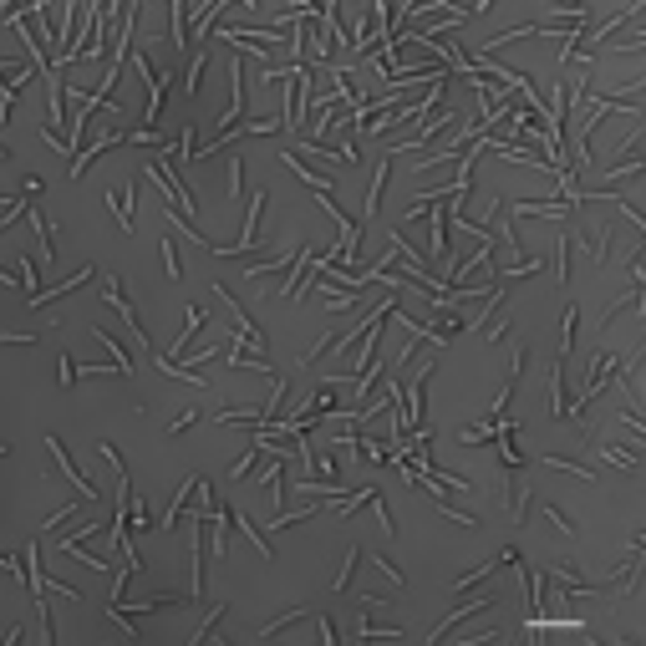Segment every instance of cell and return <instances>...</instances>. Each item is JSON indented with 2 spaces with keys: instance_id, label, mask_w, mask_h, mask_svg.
I'll use <instances>...</instances> for the list:
<instances>
[{
  "instance_id": "9",
  "label": "cell",
  "mask_w": 646,
  "mask_h": 646,
  "mask_svg": "<svg viewBox=\"0 0 646 646\" xmlns=\"http://www.w3.org/2000/svg\"><path fill=\"white\" fill-rule=\"evenodd\" d=\"M209 570H204V534H193V600H204Z\"/></svg>"
},
{
  "instance_id": "18",
  "label": "cell",
  "mask_w": 646,
  "mask_h": 646,
  "mask_svg": "<svg viewBox=\"0 0 646 646\" xmlns=\"http://www.w3.org/2000/svg\"><path fill=\"white\" fill-rule=\"evenodd\" d=\"M183 36H188V6H174V46H179V51L188 46Z\"/></svg>"
},
{
  "instance_id": "4",
  "label": "cell",
  "mask_w": 646,
  "mask_h": 646,
  "mask_svg": "<svg viewBox=\"0 0 646 646\" xmlns=\"http://www.w3.org/2000/svg\"><path fill=\"white\" fill-rule=\"evenodd\" d=\"M92 275H97L92 265H82L77 275H67V280H56V285H41L36 295H26V306H31V311H41V306H46V300H56V295H67V290H77V285H87V280H92Z\"/></svg>"
},
{
  "instance_id": "16",
  "label": "cell",
  "mask_w": 646,
  "mask_h": 646,
  "mask_svg": "<svg viewBox=\"0 0 646 646\" xmlns=\"http://www.w3.org/2000/svg\"><path fill=\"white\" fill-rule=\"evenodd\" d=\"M575 321H580V311L570 306V311H565V341H560V356H565V361H570V351H575Z\"/></svg>"
},
{
  "instance_id": "15",
  "label": "cell",
  "mask_w": 646,
  "mask_h": 646,
  "mask_svg": "<svg viewBox=\"0 0 646 646\" xmlns=\"http://www.w3.org/2000/svg\"><path fill=\"white\" fill-rule=\"evenodd\" d=\"M300 616H306V606H295V611H285V616H280V621H270V626H260V641H270L275 631H285V626H290V621H300Z\"/></svg>"
},
{
  "instance_id": "24",
  "label": "cell",
  "mask_w": 646,
  "mask_h": 646,
  "mask_svg": "<svg viewBox=\"0 0 646 646\" xmlns=\"http://www.w3.org/2000/svg\"><path fill=\"white\" fill-rule=\"evenodd\" d=\"M372 509H377V524H382L387 534H397V524H392V514H387V504H382V493H377V499H372Z\"/></svg>"
},
{
  "instance_id": "20",
  "label": "cell",
  "mask_w": 646,
  "mask_h": 646,
  "mask_svg": "<svg viewBox=\"0 0 646 646\" xmlns=\"http://www.w3.org/2000/svg\"><path fill=\"white\" fill-rule=\"evenodd\" d=\"M240 529H245V540H250V545H254V550H260V555H265V560H270V540H265V529H254V524H250V519H245V524H240Z\"/></svg>"
},
{
  "instance_id": "25",
  "label": "cell",
  "mask_w": 646,
  "mask_h": 646,
  "mask_svg": "<svg viewBox=\"0 0 646 646\" xmlns=\"http://www.w3.org/2000/svg\"><path fill=\"white\" fill-rule=\"evenodd\" d=\"M199 413H204V407H188V413L174 422V433H183V427H193V422H199Z\"/></svg>"
},
{
  "instance_id": "2",
  "label": "cell",
  "mask_w": 646,
  "mask_h": 646,
  "mask_svg": "<svg viewBox=\"0 0 646 646\" xmlns=\"http://www.w3.org/2000/svg\"><path fill=\"white\" fill-rule=\"evenodd\" d=\"M427 377H433V361H422L418 377H413V387H407V418H402V427H413V433H422V397H427Z\"/></svg>"
},
{
  "instance_id": "26",
  "label": "cell",
  "mask_w": 646,
  "mask_h": 646,
  "mask_svg": "<svg viewBox=\"0 0 646 646\" xmlns=\"http://www.w3.org/2000/svg\"><path fill=\"white\" fill-rule=\"evenodd\" d=\"M72 514H77V504H67V509H56V514H51V519H46V524H41V529H56L61 519H72Z\"/></svg>"
},
{
  "instance_id": "12",
  "label": "cell",
  "mask_w": 646,
  "mask_h": 646,
  "mask_svg": "<svg viewBox=\"0 0 646 646\" xmlns=\"http://www.w3.org/2000/svg\"><path fill=\"white\" fill-rule=\"evenodd\" d=\"M540 509H545V519H550V524H555L560 534H575V519H570V514L560 509V504H540Z\"/></svg>"
},
{
  "instance_id": "5",
  "label": "cell",
  "mask_w": 646,
  "mask_h": 646,
  "mask_svg": "<svg viewBox=\"0 0 646 646\" xmlns=\"http://www.w3.org/2000/svg\"><path fill=\"white\" fill-rule=\"evenodd\" d=\"M133 199H138V183H127L122 193H107V204H112V214L122 219V229H133Z\"/></svg>"
},
{
  "instance_id": "6",
  "label": "cell",
  "mask_w": 646,
  "mask_h": 646,
  "mask_svg": "<svg viewBox=\"0 0 646 646\" xmlns=\"http://www.w3.org/2000/svg\"><path fill=\"white\" fill-rule=\"evenodd\" d=\"M387 158H392V148H387ZM387 158L377 163V174H372V188H367V214H361V224L377 214V204H382V188H387Z\"/></svg>"
},
{
  "instance_id": "23",
  "label": "cell",
  "mask_w": 646,
  "mask_h": 646,
  "mask_svg": "<svg viewBox=\"0 0 646 646\" xmlns=\"http://www.w3.org/2000/svg\"><path fill=\"white\" fill-rule=\"evenodd\" d=\"M20 285H26V295L41 290V285H36V265H31V260H20Z\"/></svg>"
},
{
  "instance_id": "3",
  "label": "cell",
  "mask_w": 646,
  "mask_h": 646,
  "mask_svg": "<svg viewBox=\"0 0 646 646\" xmlns=\"http://www.w3.org/2000/svg\"><path fill=\"white\" fill-rule=\"evenodd\" d=\"M46 448H51V458H56V468H61V473H67V479H72V489H82V499H97V493H102V489H97V484L87 479V473H82V468H77V463L67 458V448H61V438H46Z\"/></svg>"
},
{
  "instance_id": "8",
  "label": "cell",
  "mask_w": 646,
  "mask_h": 646,
  "mask_svg": "<svg viewBox=\"0 0 646 646\" xmlns=\"http://www.w3.org/2000/svg\"><path fill=\"white\" fill-rule=\"evenodd\" d=\"M183 321H188V326H183V336H179V347H174V356H179V351L188 347V341H193V336H199V326H209V311H204V306H188V311H183Z\"/></svg>"
},
{
  "instance_id": "14",
  "label": "cell",
  "mask_w": 646,
  "mask_h": 646,
  "mask_svg": "<svg viewBox=\"0 0 646 646\" xmlns=\"http://www.w3.org/2000/svg\"><path fill=\"white\" fill-rule=\"evenodd\" d=\"M224 611H229V606H214V611H209V621H204V626H199V631H193V641H199V646H204V641H209L214 631H219V621H224Z\"/></svg>"
},
{
  "instance_id": "1",
  "label": "cell",
  "mask_w": 646,
  "mask_h": 646,
  "mask_svg": "<svg viewBox=\"0 0 646 646\" xmlns=\"http://www.w3.org/2000/svg\"><path fill=\"white\" fill-rule=\"evenodd\" d=\"M504 606V600L499 595H479V600H468V606H458V611H448V621H443V626H433V631H427V641H448V636H453V626H458V621H468V616H479V611H499Z\"/></svg>"
},
{
  "instance_id": "7",
  "label": "cell",
  "mask_w": 646,
  "mask_h": 646,
  "mask_svg": "<svg viewBox=\"0 0 646 646\" xmlns=\"http://www.w3.org/2000/svg\"><path fill=\"white\" fill-rule=\"evenodd\" d=\"M280 163H285V168H290V174H300V179H306V183H311L316 193H331V179H321V174H311V168H306V163H300L295 153H280Z\"/></svg>"
},
{
  "instance_id": "21",
  "label": "cell",
  "mask_w": 646,
  "mask_h": 646,
  "mask_svg": "<svg viewBox=\"0 0 646 646\" xmlns=\"http://www.w3.org/2000/svg\"><path fill=\"white\" fill-rule=\"evenodd\" d=\"M240 183H245V158H229V199H240Z\"/></svg>"
},
{
  "instance_id": "17",
  "label": "cell",
  "mask_w": 646,
  "mask_h": 646,
  "mask_svg": "<svg viewBox=\"0 0 646 646\" xmlns=\"http://www.w3.org/2000/svg\"><path fill=\"white\" fill-rule=\"evenodd\" d=\"M372 499H377V489H356V493H351V499H347V504H341V519H347V514H356V509H367Z\"/></svg>"
},
{
  "instance_id": "13",
  "label": "cell",
  "mask_w": 646,
  "mask_h": 646,
  "mask_svg": "<svg viewBox=\"0 0 646 646\" xmlns=\"http://www.w3.org/2000/svg\"><path fill=\"white\" fill-rule=\"evenodd\" d=\"M158 250H163V270L174 275V280H183V265H179V250H174V240H158Z\"/></svg>"
},
{
  "instance_id": "19",
  "label": "cell",
  "mask_w": 646,
  "mask_h": 646,
  "mask_svg": "<svg viewBox=\"0 0 646 646\" xmlns=\"http://www.w3.org/2000/svg\"><path fill=\"white\" fill-rule=\"evenodd\" d=\"M555 260H560V285H570V240H555Z\"/></svg>"
},
{
  "instance_id": "10",
  "label": "cell",
  "mask_w": 646,
  "mask_h": 646,
  "mask_svg": "<svg viewBox=\"0 0 646 646\" xmlns=\"http://www.w3.org/2000/svg\"><path fill=\"white\" fill-rule=\"evenodd\" d=\"M499 565H504V555H499V560H484V565H479V570H468L463 580H453V595H463L468 586H479V580H489V575H493V570H499Z\"/></svg>"
},
{
  "instance_id": "11",
  "label": "cell",
  "mask_w": 646,
  "mask_h": 646,
  "mask_svg": "<svg viewBox=\"0 0 646 646\" xmlns=\"http://www.w3.org/2000/svg\"><path fill=\"white\" fill-rule=\"evenodd\" d=\"M204 72H209V46H204L199 56H193V61H188V82H183V87H188V92H199V82H204Z\"/></svg>"
},
{
  "instance_id": "22",
  "label": "cell",
  "mask_w": 646,
  "mask_h": 646,
  "mask_svg": "<svg viewBox=\"0 0 646 646\" xmlns=\"http://www.w3.org/2000/svg\"><path fill=\"white\" fill-rule=\"evenodd\" d=\"M356 560H361V550H351V555H347V570H341V575L331 580V590H347V586H351V570H356Z\"/></svg>"
}]
</instances>
